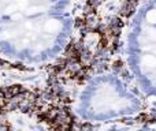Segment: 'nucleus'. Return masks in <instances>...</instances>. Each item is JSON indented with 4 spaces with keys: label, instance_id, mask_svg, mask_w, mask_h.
<instances>
[{
    "label": "nucleus",
    "instance_id": "nucleus-1",
    "mask_svg": "<svg viewBox=\"0 0 156 131\" xmlns=\"http://www.w3.org/2000/svg\"><path fill=\"white\" fill-rule=\"evenodd\" d=\"M80 10L81 0H0V55L73 40Z\"/></svg>",
    "mask_w": 156,
    "mask_h": 131
}]
</instances>
